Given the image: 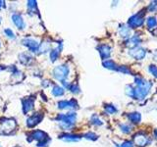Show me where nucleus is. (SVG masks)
<instances>
[{
	"instance_id": "f257e3e1",
	"label": "nucleus",
	"mask_w": 157,
	"mask_h": 147,
	"mask_svg": "<svg viewBox=\"0 0 157 147\" xmlns=\"http://www.w3.org/2000/svg\"><path fill=\"white\" fill-rule=\"evenodd\" d=\"M55 120L60 123V126L64 130H69L75 126V123L77 120L76 113H67V114H59Z\"/></svg>"
},
{
	"instance_id": "f03ea898",
	"label": "nucleus",
	"mask_w": 157,
	"mask_h": 147,
	"mask_svg": "<svg viewBox=\"0 0 157 147\" xmlns=\"http://www.w3.org/2000/svg\"><path fill=\"white\" fill-rule=\"evenodd\" d=\"M16 129V121L11 118L0 119V134L8 135Z\"/></svg>"
},
{
	"instance_id": "7ed1b4c3",
	"label": "nucleus",
	"mask_w": 157,
	"mask_h": 147,
	"mask_svg": "<svg viewBox=\"0 0 157 147\" xmlns=\"http://www.w3.org/2000/svg\"><path fill=\"white\" fill-rule=\"evenodd\" d=\"M69 72H70V70H69V66L63 64V65H59L54 68L52 74H53L54 78H56L57 81L63 82V81H65V80L68 77Z\"/></svg>"
},
{
	"instance_id": "20e7f679",
	"label": "nucleus",
	"mask_w": 157,
	"mask_h": 147,
	"mask_svg": "<svg viewBox=\"0 0 157 147\" xmlns=\"http://www.w3.org/2000/svg\"><path fill=\"white\" fill-rule=\"evenodd\" d=\"M144 12L142 11L137 13L136 15H134L132 17L130 18L129 22H128V24H129V26L131 28H137V27H140L142 24H144Z\"/></svg>"
},
{
	"instance_id": "39448f33",
	"label": "nucleus",
	"mask_w": 157,
	"mask_h": 147,
	"mask_svg": "<svg viewBox=\"0 0 157 147\" xmlns=\"http://www.w3.org/2000/svg\"><path fill=\"white\" fill-rule=\"evenodd\" d=\"M48 135L46 134V132H44L42 130H33L32 134H29V135L28 136L27 140L29 142H32L33 140H36L37 142H40L44 139L48 138Z\"/></svg>"
},
{
	"instance_id": "423d86ee",
	"label": "nucleus",
	"mask_w": 157,
	"mask_h": 147,
	"mask_svg": "<svg viewBox=\"0 0 157 147\" xmlns=\"http://www.w3.org/2000/svg\"><path fill=\"white\" fill-rule=\"evenodd\" d=\"M57 106L59 109H76L78 108V102L75 99L71 100H61L57 103Z\"/></svg>"
},
{
	"instance_id": "0eeeda50",
	"label": "nucleus",
	"mask_w": 157,
	"mask_h": 147,
	"mask_svg": "<svg viewBox=\"0 0 157 147\" xmlns=\"http://www.w3.org/2000/svg\"><path fill=\"white\" fill-rule=\"evenodd\" d=\"M43 119V115L40 113H36V114L32 115L27 119V126L29 127H34L36 125H38Z\"/></svg>"
},
{
	"instance_id": "6e6552de",
	"label": "nucleus",
	"mask_w": 157,
	"mask_h": 147,
	"mask_svg": "<svg viewBox=\"0 0 157 147\" xmlns=\"http://www.w3.org/2000/svg\"><path fill=\"white\" fill-rule=\"evenodd\" d=\"M22 44L26 46L29 50H31L32 52H37V49L39 46L38 42L33 38H24L22 40Z\"/></svg>"
},
{
	"instance_id": "1a4fd4ad",
	"label": "nucleus",
	"mask_w": 157,
	"mask_h": 147,
	"mask_svg": "<svg viewBox=\"0 0 157 147\" xmlns=\"http://www.w3.org/2000/svg\"><path fill=\"white\" fill-rule=\"evenodd\" d=\"M22 105H23V113L24 114H28L29 112H31L33 109L34 106V98L29 97L22 99Z\"/></svg>"
},
{
	"instance_id": "9d476101",
	"label": "nucleus",
	"mask_w": 157,
	"mask_h": 147,
	"mask_svg": "<svg viewBox=\"0 0 157 147\" xmlns=\"http://www.w3.org/2000/svg\"><path fill=\"white\" fill-rule=\"evenodd\" d=\"M11 19H12V22L14 23V24H15V26H16L19 29H24L25 28H26V23H25L23 17H22L20 14H18V13L13 14V15H12V17H11Z\"/></svg>"
},
{
	"instance_id": "9b49d317",
	"label": "nucleus",
	"mask_w": 157,
	"mask_h": 147,
	"mask_svg": "<svg viewBox=\"0 0 157 147\" xmlns=\"http://www.w3.org/2000/svg\"><path fill=\"white\" fill-rule=\"evenodd\" d=\"M130 55L132 57L137 59V60H141V59L145 56V51H144V49H142V48L134 47L130 50Z\"/></svg>"
},
{
	"instance_id": "f8f14e48",
	"label": "nucleus",
	"mask_w": 157,
	"mask_h": 147,
	"mask_svg": "<svg viewBox=\"0 0 157 147\" xmlns=\"http://www.w3.org/2000/svg\"><path fill=\"white\" fill-rule=\"evenodd\" d=\"M148 138L144 135V134H139L135 135V138H134V143L137 146H145L147 143H148Z\"/></svg>"
},
{
	"instance_id": "ddd939ff",
	"label": "nucleus",
	"mask_w": 157,
	"mask_h": 147,
	"mask_svg": "<svg viewBox=\"0 0 157 147\" xmlns=\"http://www.w3.org/2000/svg\"><path fill=\"white\" fill-rule=\"evenodd\" d=\"M97 49H98V51H99L100 56H101V58L103 59V60H105V59L109 58L110 54H111V48L109 46L104 45V44H103V45L98 46Z\"/></svg>"
},
{
	"instance_id": "4468645a",
	"label": "nucleus",
	"mask_w": 157,
	"mask_h": 147,
	"mask_svg": "<svg viewBox=\"0 0 157 147\" xmlns=\"http://www.w3.org/2000/svg\"><path fill=\"white\" fill-rule=\"evenodd\" d=\"M82 138L81 135L78 134H61L59 135V139H62L64 141H78Z\"/></svg>"
},
{
	"instance_id": "2eb2a0df",
	"label": "nucleus",
	"mask_w": 157,
	"mask_h": 147,
	"mask_svg": "<svg viewBox=\"0 0 157 147\" xmlns=\"http://www.w3.org/2000/svg\"><path fill=\"white\" fill-rule=\"evenodd\" d=\"M136 83L139 87L144 88V89H145L147 91H149L150 87H151V83L149 81H146L144 80H142V78H140V77L136 78Z\"/></svg>"
},
{
	"instance_id": "dca6fc26",
	"label": "nucleus",
	"mask_w": 157,
	"mask_h": 147,
	"mask_svg": "<svg viewBox=\"0 0 157 147\" xmlns=\"http://www.w3.org/2000/svg\"><path fill=\"white\" fill-rule=\"evenodd\" d=\"M52 94L54 96H56V97H59V96H63L64 95V93H65V89L60 86V85H54L53 88H52Z\"/></svg>"
},
{
	"instance_id": "f3484780",
	"label": "nucleus",
	"mask_w": 157,
	"mask_h": 147,
	"mask_svg": "<svg viewBox=\"0 0 157 147\" xmlns=\"http://www.w3.org/2000/svg\"><path fill=\"white\" fill-rule=\"evenodd\" d=\"M19 60L23 64V65H29V64L32 62L33 58L26 53H22L21 55L19 56Z\"/></svg>"
},
{
	"instance_id": "a211bd4d",
	"label": "nucleus",
	"mask_w": 157,
	"mask_h": 147,
	"mask_svg": "<svg viewBox=\"0 0 157 147\" xmlns=\"http://www.w3.org/2000/svg\"><path fill=\"white\" fill-rule=\"evenodd\" d=\"M119 32H120V36L123 37H129L130 34H131V28L129 27H126V26H121L120 29H119Z\"/></svg>"
},
{
	"instance_id": "6ab92c4d",
	"label": "nucleus",
	"mask_w": 157,
	"mask_h": 147,
	"mask_svg": "<svg viewBox=\"0 0 157 147\" xmlns=\"http://www.w3.org/2000/svg\"><path fill=\"white\" fill-rule=\"evenodd\" d=\"M49 49H50V43L45 41V42H42L41 44H39L38 49H37V52L38 53H45L47 52Z\"/></svg>"
},
{
	"instance_id": "aec40b11",
	"label": "nucleus",
	"mask_w": 157,
	"mask_h": 147,
	"mask_svg": "<svg viewBox=\"0 0 157 147\" xmlns=\"http://www.w3.org/2000/svg\"><path fill=\"white\" fill-rule=\"evenodd\" d=\"M129 119L131 120V122L135 123V124H137V123L140 122V119H141V116L140 113L137 112H135V113H132V114H130L129 116Z\"/></svg>"
},
{
	"instance_id": "412c9836",
	"label": "nucleus",
	"mask_w": 157,
	"mask_h": 147,
	"mask_svg": "<svg viewBox=\"0 0 157 147\" xmlns=\"http://www.w3.org/2000/svg\"><path fill=\"white\" fill-rule=\"evenodd\" d=\"M103 66H104L105 68H107V69H109V70H115V71H117V69H118V66L112 60H105V61H103Z\"/></svg>"
},
{
	"instance_id": "4be33fe9",
	"label": "nucleus",
	"mask_w": 157,
	"mask_h": 147,
	"mask_svg": "<svg viewBox=\"0 0 157 147\" xmlns=\"http://www.w3.org/2000/svg\"><path fill=\"white\" fill-rule=\"evenodd\" d=\"M61 49H59V48H55V49H52V50L50 51V61L53 63V62H55L58 57H59V54H60V51Z\"/></svg>"
},
{
	"instance_id": "5701e85b",
	"label": "nucleus",
	"mask_w": 157,
	"mask_h": 147,
	"mask_svg": "<svg viewBox=\"0 0 157 147\" xmlns=\"http://www.w3.org/2000/svg\"><path fill=\"white\" fill-rule=\"evenodd\" d=\"M147 26H148L149 29L154 28L157 26V20L155 18H153V17L148 18V19H147Z\"/></svg>"
},
{
	"instance_id": "b1692460",
	"label": "nucleus",
	"mask_w": 157,
	"mask_h": 147,
	"mask_svg": "<svg viewBox=\"0 0 157 147\" xmlns=\"http://www.w3.org/2000/svg\"><path fill=\"white\" fill-rule=\"evenodd\" d=\"M4 33L8 38H11V39H15L16 38V36H15V32L12 31L11 28H5L4 29Z\"/></svg>"
},
{
	"instance_id": "393cba45",
	"label": "nucleus",
	"mask_w": 157,
	"mask_h": 147,
	"mask_svg": "<svg viewBox=\"0 0 157 147\" xmlns=\"http://www.w3.org/2000/svg\"><path fill=\"white\" fill-rule=\"evenodd\" d=\"M105 111L108 113V114H115L117 112V109L115 106H113L111 104H108V105H105Z\"/></svg>"
},
{
	"instance_id": "a878e982",
	"label": "nucleus",
	"mask_w": 157,
	"mask_h": 147,
	"mask_svg": "<svg viewBox=\"0 0 157 147\" xmlns=\"http://www.w3.org/2000/svg\"><path fill=\"white\" fill-rule=\"evenodd\" d=\"M83 137L86 139H90V140H96L98 138V136L95 134H93V132H87V134L83 135Z\"/></svg>"
},
{
	"instance_id": "bb28decb",
	"label": "nucleus",
	"mask_w": 157,
	"mask_h": 147,
	"mask_svg": "<svg viewBox=\"0 0 157 147\" xmlns=\"http://www.w3.org/2000/svg\"><path fill=\"white\" fill-rule=\"evenodd\" d=\"M69 90L71 92L75 93V94H78V93H80L81 90H80V87H78L77 85H71L70 87H69Z\"/></svg>"
},
{
	"instance_id": "cd10ccee",
	"label": "nucleus",
	"mask_w": 157,
	"mask_h": 147,
	"mask_svg": "<svg viewBox=\"0 0 157 147\" xmlns=\"http://www.w3.org/2000/svg\"><path fill=\"white\" fill-rule=\"evenodd\" d=\"M91 123L93 125H95V126H101L102 125V122L98 119V117L96 115H93L91 117Z\"/></svg>"
},
{
	"instance_id": "c85d7f7f",
	"label": "nucleus",
	"mask_w": 157,
	"mask_h": 147,
	"mask_svg": "<svg viewBox=\"0 0 157 147\" xmlns=\"http://www.w3.org/2000/svg\"><path fill=\"white\" fill-rule=\"evenodd\" d=\"M117 71H119V72H122V73H124V74H130V75H132V71L130 70L129 68H127V67H125V66H121V67H118Z\"/></svg>"
},
{
	"instance_id": "c756f323",
	"label": "nucleus",
	"mask_w": 157,
	"mask_h": 147,
	"mask_svg": "<svg viewBox=\"0 0 157 147\" xmlns=\"http://www.w3.org/2000/svg\"><path fill=\"white\" fill-rule=\"evenodd\" d=\"M49 142H50V138H46V139H44L40 142H37V147H46L48 144H49Z\"/></svg>"
},
{
	"instance_id": "7c9ffc66",
	"label": "nucleus",
	"mask_w": 157,
	"mask_h": 147,
	"mask_svg": "<svg viewBox=\"0 0 157 147\" xmlns=\"http://www.w3.org/2000/svg\"><path fill=\"white\" fill-rule=\"evenodd\" d=\"M121 130L123 132H125V134H129V132L132 130V127L129 126V125H121Z\"/></svg>"
},
{
	"instance_id": "2f4dec72",
	"label": "nucleus",
	"mask_w": 157,
	"mask_h": 147,
	"mask_svg": "<svg viewBox=\"0 0 157 147\" xmlns=\"http://www.w3.org/2000/svg\"><path fill=\"white\" fill-rule=\"evenodd\" d=\"M28 8L29 10H36V1H34V0L28 1Z\"/></svg>"
},
{
	"instance_id": "473e14b6",
	"label": "nucleus",
	"mask_w": 157,
	"mask_h": 147,
	"mask_svg": "<svg viewBox=\"0 0 157 147\" xmlns=\"http://www.w3.org/2000/svg\"><path fill=\"white\" fill-rule=\"evenodd\" d=\"M148 70H149V72L152 74V75H154V77H157V67L156 66H153V65L149 66Z\"/></svg>"
},
{
	"instance_id": "72a5a7b5",
	"label": "nucleus",
	"mask_w": 157,
	"mask_h": 147,
	"mask_svg": "<svg viewBox=\"0 0 157 147\" xmlns=\"http://www.w3.org/2000/svg\"><path fill=\"white\" fill-rule=\"evenodd\" d=\"M119 147H132V142H131V141H126L123 144H121V146H119Z\"/></svg>"
},
{
	"instance_id": "f704fd0d",
	"label": "nucleus",
	"mask_w": 157,
	"mask_h": 147,
	"mask_svg": "<svg viewBox=\"0 0 157 147\" xmlns=\"http://www.w3.org/2000/svg\"><path fill=\"white\" fill-rule=\"evenodd\" d=\"M3 6H4V2L3 1H0V9H1Z\"/></svg>"
},
{
	"instance_id": "c9c22d12",
	"label": "nucleus",
	"mask_w": 157,
	"mask_h": 147,
	"mask_svg": "<svg viewBox=\"0 0 157 147\" xmlns=\"http://www.w3.org/2000/svg\"><path fill=\"white\" fill-rule=\"evenodd\" d=\"M154 134H155V136H156V138H157V130H155V131H154Z\"/></svg>"
},
{
	"instance_id": "e433bc0d",
	"label": "nucleus",
	"mask_w": 157,
	"mask_h": 147,
	"mask_svg": "<svg viewBox=\"0 0 157 147\" xmlns=\"http://www.w3.org/2000/svg\"><path fill=\"white\" fill-rule=\"evenodd\" d=\"M0 23H1V18H0Z\"/></svg>"
}]
</instances>
